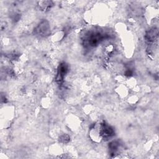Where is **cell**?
Returning <instances> with one entry per match:
<instances>
[{"instance_id":"obj_5","label":"cell","mask_w":159,"mask_h":159,"mask_svg":"<svg viewBox=\"0 0 159 159\" xmlns=\"http://www.w3.org/2000/svg\"><path fill=\"white\" fill-rule=\"evenodd\" d=\"M120 147V143L119 141H112L109 143V148L111 154H116L119 152V148Z\"/></svg>"},{"instance_id":"obj_4","label":"cell","mask_w":159,"mask_h":159,"mask_svg":"<svg viewBox=\"0 0 159 159\" xmlns=\"http://www.w3.org/2000/svg\"><path fill=\"white\" fill-rule=\"evenodd\" d=\"M158 37V30L156 29H150L146 34V40L151 43L153 42Z\"/></svg>"},{"instance_id":"obj_2","label":"cell","mask_w":159,"mask_h":159,"mask_svg":"<svg viewBox=\"0 0 159 159\" xmlns=\"http://www.w3.org/2000/svg\"><path fill=\"white\" fill-rule=\"evenodd\" d=\"M34 33L40 37H45L50 33V25L47 20H42L35 29Z\"/></svg>"},{"instance_id":"obj_3","label":"cell","mask_w":159,"mask_h":159,"mask_svg":"<svg viewBox=\"0 0 159 159\" xmlns=\"http://www.w3.org/2000/svg\"><path fill=\"white\" fill-rule=\"evenodd\" d=\"M68 71V66L65 63H61L58 68V72L57 75V81L58 83H61L65 75Z\"/></svg>"},{"instance_id":"obj_1","label":"cell","mask_w":159,"mask_h":159,"mask_svg":"<svg viewBox=\"0 0 159 159\" xmlns=\"http://www.w3.org/2000/svg\"><path fill=\"white\" fill-rule=\"evenodd\" d=\"M104 35L98 31L88 32L84 35V44L88 47H94L102 40L104 38Z\"/></svg>"}]
</instances>
